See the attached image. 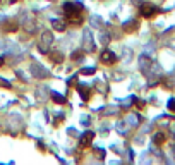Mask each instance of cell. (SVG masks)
Masks as SVG:
<instances>
[{
  "instance_id": "cell-1",
  "label": "cell",
  "mask_w": 175,
  "mask_h": 165,
  "mask_svg": "<svg viewBox=\"0 0 175 165\" xmlns=\"http://www.w3.org/2000/svg\"><path fill=\"white\" fill-rule=\"evenodd\" d=\"M64 11H65V14H67V17H69V21L74 22V16H79L81 14L83 5H81L79 2H67V4L64 5Z\"/></svg>"
},
{
  "instance_id": "cell-2",
  "label": "cell",
  "mask_w": 175,
  "mask_h": 165,
  "mask_svg": "<svg viewBox=\"0 0 175 165\" xmlns=\"http://www.w3.org/2000/svg\"><path fill=\"white\" fill-rule=\"evenodd\" d=\"M115 60H117V57L112 50H103V52H101V62H103V64H113Z\"/></svg>"
},
{
  "instance_id": "cell-3",
  "label": "cell",
  "mask_w": 175,
  "mask_h": 165,
  "mask_svg": "<svg viewBox=\"0 0 175 165\" xmlns=\"http://www.w3.org/2000/svg\"><path fill=\"white\" fill-rule=\"evenodd\" d=\"M154 12H158V9L153 5H149V4H144L143 7H141V14H143L144 17H149V16H153Z\"/></svg>"
},
{
  "instance_id": "cell-4",
  "label": "cell",
  "mask_w": 175,
  "mask_h": 165,
  "mask_svg": "<svg viewBox=\"0 0 175 165\" xmlns=\"http://www.w3.org/2000/svg\"><path fill=\"white\" fill-rule=\"evenodd\" d=\"M93 136L95 134L91 133V131H88V133H84L83 136H81V146H88V144L91 143V139H93Z\"/></svg>"
},
{
  "instance_id": "cell-5",
  "label": "cell",
  "mask_w": 175,
  "mask_h": 165,
  "mask_svg": "<svg viewBox=\"0 0 175 165\" xmlns=\"http://www.w3.org/2000/svg\"><path fill=\"white\" fill-rule=\"evenodd\" d=\"M77 91H79V95L83 100H88V98H89V90H88L86 86H77Z\"/></svg>"
},
{
  "instance_id": "cell-6",
  "label": "cell",
  "mask_w": 175,
  "mask_h": 165,
  "mask_svg": "<svg viewBox=\"0 0 175 165\" xmlns=\"http://www.w3.org/2000/svg\"><path fill=\"white\" fill-rule=\"evenodd\" d=\"M52 98H53V101H57V103H60V105H64V103H65V98L60 95V93H55V91H53Z\"/></svg>"
},
{
  "instance_id": "cell-7",
  "label": "cell",
  "mask_w": 175,
  "mask_h": 165,
  "mask_svg": "<svg viewBox=\"0 0 175 165\" xmlns=\"http://www.w3.org/2000/svg\"><path fill=\"white\" fill-rule=\"evenodd\" d=\"M53 26H55V29H57V31H64L65 29V21H53Z\"/></svg>"
},
{
  "instance_id": "cell-8",
  "label": "cell",
  "mask_w": 175,
  "mask_h": 165,
  "mask_svg": "<svg viewBox=\"0 0 175 165\" xmlns=\"http://www.w3.org/2000/svg\"><path fill=\"white\" fill-rule=\"evenodd\" d=\"M168 108L172 112H175V98H170L168 100Z\"/></svg>"
},
{
  "instance_id": "cell-9",
  "label": "cell",
  "mask_w": 175,
  "mask_h": 165,
  "mask_svg": "<svg viewBox=\"0 0 175 165\" xmlns=\"http://www.w3.org/2000/svg\"><path fill=\"white\" fill-rule=\"evenodd\" d=\"M81 72H83V74H95V69H93V67H86V69H83Z\"/></svg>"
},
{
  "instance_id": "cell-10",
  "label": "cell",
  "mask_w": 175,
  "mask_h": 165,
  "mask_svg": "<svg viewBox=\"0 0 175 165\" xmlns=\"http://www.w3.org/2000/svg\"><path fill=\"white\" fill-rule=\"evenodd\" d=\"M154 141H156V143H161V141H163V134H156V136H154Z\"/></svg>"
},
{
  "instance_id": "cell-11",
  "label": "cell",
  "mask_w": 175,
  "mask_h": 165,
  "mask_svg": "<svg viewBox=\"0 0 175 165\" xmlns=\"http://www.w3.org/2000/svg\"><path fill=\"white\" fill-rule=\"evenodd\" d=\"M0 84H2V86H5V88H11V84H9V83H7L5 79H0Z\"/></svg>"
},
{
  "instance_id": "cell-12",
  "label": "cell",
  "mask_w": 175,
  "mask_h": 165,
  "mask_svg": "<svg viewBox=\"0 0 175 165\" xmlns=\"http://www.w3.org/2000/svg\"><path fill=\"white\" fill-rule=\"evenodd\" d=\"M2 64H4V59H2V57H0V65H2Z\"/></svg>"
}]
</instances>
